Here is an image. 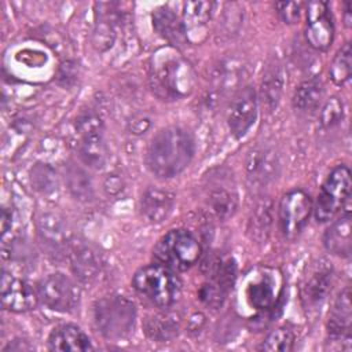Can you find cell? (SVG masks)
Segmentation results:
<instances>
[{
    "instance_id": "cell-37",
    "label": "cell",
    "mask_w": 352,
    "mask_h": 352,
    "mask_svg": "<svg viewBox=\"0 0 352 352\" xmlns=\"http://www.w3.org/2000/svg\"><path fill=\"white\" fill-rule=\"evenodd\" d=\"M104 190L107 194L116 195L122 190V180L118 175H109L104 180Z\"/></svg>"
},
{
    "instance_id": "cell-21",
    "label": "cell",
    "mask_w": 352,
    "mask_h": 352,
    "mask_svg": "<svg viewBox=\"0 0 352 352\" xmlns=\"http://www.w3.org/2000/svg\"><path fill=\"white\" fill-rule=\"evenodd\" d=\"M153 26L172 45L180 47L187 43L183 21L169 7H160L153 12Z\"/></svg>"
},
{
    "instance_id": "cell-11",
    "label": "cell",
    "mask_w": 352,
    "mask_h": 352,
    "mask_svg": "<svg viewBox=\"0 0 352 352\" xmlns=\"http://www.w3.org/2000/svg\"><path fill=\"white\" fill-rule=\"evenodd\" d=\"M305 38L308 44L318 51H326L331 45L334 38V23L330 7L326 1L315 0L307 4Z\"/></svg>"
},
{
    "instance_id": "cell-20",
    "label": "cell",
    "mask_w": 352,
    "mask_h": 352,
    "mask_svg": "<svg viewBox=\"0 0 352 352\" xmlns=\"http://www.w3.org/2000/svg\"><path fill=\"white\" fill-rule=\"evenodd\" d=\"M323 245L327 252L340 257L351 256V214L349 208L346 205L345 212L334 220L323 234Z\"/></svg>"
},
{
    "instance_id": "cell-30",
    "label": "cell",
    "mask_w": 352,
    "mask_h": 352,
    "mask_svg": "<svg viewBox=\"0 0 352 352\" xmlns=\"http://www.w3.org/2000/svg\"><path fill=\"white\" fill-rule=\"evenodd\" d=\"M67 184L72 194L78 199H89L92 197V183L87 172L76 165L67 169Z\"/></svg>"
},
{
    "instance_id": "cell-29",
    "label": "cell",
    "mask_w": 352,
    "mask_h": 352,
    "mask_svg": "<svg viewBox=\"0 0 352 352\" xmlns=\"http://www.w3.org/2000/svg\"><path fill=\"white\" fill-rule=\"evenodd\" d=\"M351 44L346 43L334 56L330 65V78L336 85L345 84L351 77Z\"/></svg>"
},
{
    "instance_id": "cell-17",
    "label": "cell",
    "mask_w": 352,
    "mask_h": 352,
    "mask_svg": "<svg viewBox=\"0 0 352 352\" xmlns=\"http://www.w3.org/2000/svg\"><path fill=\"white\" fill-rule=\"evenodd\" d=\"M140 212L143 217L153 224H160L173 210L175 195L164 188L150 187L140 198Z\"/></svg>"
},
{
    "instance_id": "cell-2",
    "label": "cell",
    "mask_w": 352,
    "mask_h": 352,
    "mask_svg": "<svg viewBox=\"0 0 352 352\" xmlns=\"http://www.w3.org/2000/svg\"><path fill=\"white\" fill-rule=\"evenodd\" d=\"M150 87L161 99H180L187 96L195 84L191 65L172 47L155 51L148 66Z\"/></svg>"
},
{
    "instance_id": "cell-10",
    "label": "cell",
    "mask_w": 352,
    "mask_h": 352,
    "mask_svg": "<svg viewBox=\"0 0 352 352\" xmlns=\"http://www.w3.org/2000/svg\"><path fill=\"white\" fill-rule=\"evenodd\" d=\"M235 275L236 265L232 258L214 261L210 265L206 282L198 290L199 300L212 308L220 307L234 286Z\"/></svg>"
},
{
    "instance_id": "cell-13",
    "label": "cell",
    "mask_w": 352,
    "mask_h": 352,
    "mask_svg": "<svg viewBox=\"0 0 352 352\" xmlns=\"http://www.w3.org/2000/svg\"><path fill=\"white\" fill-rule=\"evenodd\" d=\"M40 301L37 287L25 279L14 278L6 271L1 276V304L11 312H26L34 309Z\"/></svg>"
},
{
    "instance_id": "cell-40",
    "label": "cell",
    "mask_w": 352,
    "mask_h": 352,
    "mask_svg": "<svg viewBox=\"0 0 352 352\" xmlns=\"http://www.w3.org/2000/svg\"><path fill=\"white\" fill-rule=\"evenodd\" d=\"M344 21H345V25L349 28V26H351V3H349V1H346V3H345Z\"/></svg>"
},
{
    "instance_id": "cell-23",
    "label": "cell",
    "mask_w": 352,
    "mask_h": 352,
    "mask_svg": "<svg viewBox=\"0 0 352 352\" xmlns=\"http://www.w3.org/2000/svg\"><path fill=\"white\" fill-rule=\"evenodd\" d=\"M37 231L43 243L52 250H60L67 245V230L58 214H41L37 220Z\"/></svg>"
},
{
    "instance_id": "cell-28",
    "label": "cell",
    "mask_w": 352,
    "mask_h": 352,
    "mask_svg": "<svg viewBox=\"0 0 352 352\" xmlns=\"http://www.w3.org/2000/svg\"><path fill=\"white\" fill-rule=\"evenodd\" d=\"M208 205L216 217L227 219L236 209V195L232 190L216 186L208 195Z\"/></svg>"
},
{
    "instance_id": "cell-31",
    "label": "cell",
    "mask_w": 352,
    "mask_h": 352,
    "mask_svg": "<svg viewBox=\"0 0 352 352\" xmlns=\"http://www.w3.org/2000/svg\"><path fill=\"white\" fill-rule=\"evenodd\" d=\"M293 344H294V333L292 329L286 327V326H280L276 327L275 330H272L265 340L261 344V349L263 351H280V352H289L293 349Z\"/></svg>"
},
{
    "instance_id": "cell-32",
    "label": "cell",
    "mask_w": 352,
    "mask_h": 352,
    "mask_svg": "<svg viewBox=\"0 0 352 352\" xmlns=\"http://www.w3.org/2000/svg\"><path fill=\"white\" fill-rule=\"evenodd\" d=\"M250 228L249 231L253 232V238L263 241L270 234V226H271V208L265 202H261L257 205L253 219L249 221Z\"/></svg>"
},
{
    "instance_id": "cell-6",
    "label": "cell",
    "mask_w": 352,
    "mask_h": 352,
    "mask_svg": "<svg viewBox=\"0 0 352 352\" xmlns=\"http://www.w3.org/2000/svg\"><path fill=\"white\" fill-rule=\"evenodd\" d=\"M76 148L84 165L102 169L107 161L109 150L104 139V126L99 116L92 111L80 114L76 121Z\"/></svg>"
},
{
    "instance_id": "cell-27",
    "label": "cell",
    "mask_w": 352,
    "mask_h": 352,
    "mask_svg": "<svg viewBox=\"0 0 352 352\" xmlns=\"http://www.w3.org/2000/svg\"><path fill=\"white\" fill-rule=\"evenodd\" d=\"M323 98V85L319 80L302 81L294 91L293 106L300 111H314Z\"/></svg>"
},
{
    "instance_id": "cell-36",
    "label": "cell",
    "mask_w": 352,
    "mask_h": 352,
    "mask_svg": "<svg viewBox=\"0 0 352 352\" xmlns=\"http://www.w3.org/2000/svg\"><path fill=\"white\" fill-rule=\"evenodd\" d=\"M279 16L285 23H296L300 19L302 3L300 1H279L275 4Z\"/></svg>"
},
{
    "instance_id": "cell-15",
    "label": "cell",
    "mask_w": 352,
    "mask_h": 352,
    "mask_svg": "<svg viewBox=\"0 0 352 352\" xmlns=\"http://www.w3.org/2000/svg\"><path fill=\"white\" fill-rule=\"evenodd\" d=\"M246 176L252 186L264 187L272 182L279 172V160L274 150L268 147L253 148L245 162Z\"/></svg>"
},
{
    "instance_id": "cell-18",
    "label": "cell",
    "mask_w": 352,
    "mask_h": 352,
    "mask_svg": "<svg viewBox=\"0 0 352 352\" xmlns=\"http://www.w3.org/2000/svg\"><path fill=\"white\" fill-rule=\"evenodd\" d=\"M278 280L272 274L261 272L253 276L246 286L248 302L258 311H268L275 307L278 298Z\"/></svg>"
},
{
    "instance_id": "cell-24",
    "label": "cell",
    "mask_w": 352,
    "mask_h": 352,
    "mask_svg": "<svg viewBox=\"0 0 352 352\" xmlns=\"http://www.w3.org/2000/svg\"><path fill=\"white\" fill-rule=\"evenodd\" d=\"M72 270L85 283H91L99 274V261L95 253L85 245H74L70 252Z\"/></svg>"
},
{
    "instance_id": "cell-7",
    "label": "cell",
    "mask_w": 352,
    "mask_h": 352,
    "mask_svg": "<svg viewBox=\"0 0 352 352\" xmlns=\"http://www.w3.org/2000/svg\"><path fill=\"white\" fill-rule=\"evenodd\" d=\"M349 194L351 170L345 165H338L329 173L320 187L316 204L314 206L315 219L319 223L333 220L336 214L345 208Z\"/></svg>"
},
{
    "instance_id": "cell-35",
    "label": "cell",
    "mask_w": 352,
    "mask_h": 352,
    "mask_svg": "<svg viewBox=\"0 0 352 352\" xmlns=\"http://www.w3.org/2000/svg\"><path fill=\"white\" fill-rule=\"evenodd\" d=\"M280 91H282V76L279 72H272L270 73V76L265 78V81H263V94L267 98V102L271 106H276L279 96H280Z\"/></svg>"
},
{
    "instance_id": "cell-38",
    "label": "cell",
    "mask_w": 352,
    "mask_h": 352,
    "mask_svg": "<svg viewBox=\"0 0 352 352\" xmlns=\"http://www.w3.org/2000/svg\"><path fill=\"white\" fill-rule=\"evenodd\" d=\"M11 226H12V213L7 208H3V212H1V234H3V236L11 230Z\"/></svg>"
},
{
    "instance_id": "cell-9",
    "label": "cell",
    "mask_w": 352,
    "mask_h": 352,
    "mask_svg": "<svg viewBox=\"0 0 352 352\" xmlns=\"http://www.w3.org/2000/svg\"><path fill=\"white\" fill-rule=\"evenodd\" d=\"M40 301L56 312H72L80 301L77 283L65 274L55 272L43 278L37 283Z\"/></svg>"
},
{
    "instance_id": "cell-12",
    "label": "cell",
    "mask_w": 352,
    "mask_h": 352,
    "mask_svg": "<svg viewBox=\"0 0 352 352\" xmlns=\"http://www.w3.org/2000/svg\"><path fill=\"white\" fill-rule=\"evenodd\" d=\"M257 118V95L253 87L239 88L231 99L227 124L234 138L239 139L246 135Z\"/></svg>"
},
{
    "instance_id": "cell-26",
    "label": "cell",
    "mask_w": 352,
    "mask_h": 352,
    "mask_svg": "<svg viewBox=\"0 0 352 352\" xmlns=\"http://www.w3.org/2000/svg\"><path fill=\"white\" fill-rule=\"evenodd\" d=\"M179 322L170 314H157L146 319L144 331L147 337L157 342H166L177 336Z\"/></svg>"
},
{
    "instance_id": "cell-22",
    "label": "cell",
    "mask_w": 352,
    "mask_h": 352,
    "mask_svg": "<svg viewBox=\"0 0 352 352\" xmlns=\"http://www.w3.org/2000/svg\"><path fill=\"white\" fill-rule=\"evenodd\" d=\"M99 11H96V23L92 32V45L103 52L109 50L116 40V29H114V11L111 10V4L109 3H98Z\"/></svg>"
},
{
    "instance_id": "cell-34",
    "label": "cell",
    "mask_w": 352,
    "mask_h": 352,
    "mask_svg": "<svg viewBox=\"0 0 352 352\" xmlns=\"http://www.w3.org/2000/svg\"><path fill=\"white\" fill-rule=\"evenodd\" d=\"M32 184L41 192H50L56 186L54 170L48 165H36L32 169Z\"/></svg>"
},
{
    "instance_id": "cell-25",
    "label": "cell",
    "mask_w": 352,
    "mask_h": 352,
    "mask_svg": "<svg viewBox=\"0 0 352 352\" xmlns=\"http://www.w3.org/2000/svg\"><path fill=\"white\" fill-rule=\"evenodd\" d=\"M214 3L212 1H187L183 11V26L187 40L192 34L201 33L210 19Z\"/></svg>"
},
{
    "instance_id": "cell-8",
    "label": "cell",
    "mask_w": 352,
    "mask_h": 352,
    "mask_svg": "<svg viewBox=\"0 0 352 352\" xmlns=\"http://www.w3.org/2000/svg\"><path fill=\"white\" fill-rule=\"evenodd\" d=\"M312 210V198L307 191L296 188L286 192L278 208V221L283 236L287 239L298 236L307 226Z\"/></svg>"
},
{
    "instance_id": "cell-5",
    "label": "cell",
    "mask_w": 352,
    "mask_h": 352,
    "mask_svg": "<svg viewBox=\"0 0 352 352\" xmlns=\"http://www.w3.org/2000/svg\"><path fill=\"white\" fill-rule=\"evenodd\" d=\"M202 246L194 234L184 228L168 231L154 246L153 257L172 271H187L201 257Z\"/></svg>"
},
{
    "instance_id": "cell-3",
    "label": "cell",
    "mask_w": 352,
    "mask_h": 352,
    "mask_svg": "<svg viewBox=\"0 0 352 352\" xmlns=\"http://www.w3.org/2000/svg\"><path fill=\"white\" fill-rule=\"evenodd\" d=\"M92 320L104 338L122 340L133 331L136 307L124 296H107L94 304Z\"/></svg>"
},
{
    "instance_id": "cell-16",
    "label": "cell",
    "mask_w": 352,
    "mask_h": 352,
    "mask_svg": "<svg viewBox=\"0 0 352 352\" xmlns=\"http://www.w3.org/2000/svg\"><path fill=\"white\" fill-rule=\"evenodd\" d=\"M351 293L349 287H345L334 300L333 307L327 318V334L330 341H341L348 349L351 348Z\"/></svg>"
},
{
    "instance_id": "cell-39",
    "label": "cell",
    "mask_w": 352,
    "mask_h": 352,
    "mask_svg": "<svg viewBox=\"0 0 352 352\" xmlns=\"http://www.w3.org/2000/svg\"><path fill=\"white\" fill-rule=\"evenodd\" d=\"M148 126H150V121L147 118H140V120H135L131 122V129L136 135L143 133L144 131L148 129Z\"/></svg>"
},
{
    "instance_id": "cell-1",
    "label": "cell",
    "mask_w": 352,
    "mask_h": 352,
    "mask_svg": "<svg viewBox=\"0 0 352 352\" xmlns=\"http://www.w3.org/2000/svg\"><path fill=\"white\" fill-rule=\"evenodd\" d=\"M195 153L192 135L182 126H168L157 132L146 151V166L160 177L169 179L182 173Z\"/></svg>"
},
{
    "instance_id": "cell-14",
    "label": "cell",
    "mask_w": 352,
    "mask_h": 352,
    "mask_svg": "<svg viewBox=\"0 0 352 352\" xmlns=\"http://www.w3.org/2000/svg\"><path fill=\"white\" fill-rule=\"evenodd\" d=\"M333 285L331 265L320 260L314 264L301 283V301L304 307L314 308L327 297Z\"/></svg>"
},
{
    "instance_id": "cell-19",
    "label": "cell",
    "mask_w": 352,
    "mask_h": 352,
    "mask_svg": "<svg viewBox=\"0 0 352 352\" xmlns=\"http://www.w3.org/2000/svg\"><path fill=\"white\" fill-rule=\"evenodd\" d=\"M51 351H91L94 349L89 337L76 324L63 323L52 329L47 340Z\"/></svg>"
},
{
    "instance_id": "cell-33",
    "label": "cell",
    "mask_w": 352,
    "mask_h": 352,
    "mask_svg": "<svg viewBox=\"0 0 352 352\" xmlns=\"http://www.w3.org/2000/svg\"><path fill=\"white\" fill-rule=\"evenodd\" d=\"M344 118V104L337 96L329 98L320 110V124L324 128H333L338 125Z\"/></svg>"
},
{
    "instance_id": "cell-4",
    "label": "cell",
    "mask_w": 352,
    "mask_h": 352,
    "mask_svg": "<svg viewBox=\"0 0 352 352\" xmlns=\"http://www.w3.org/2000/svg\"><path fill=\"white\" fill-rule=\"evenodd\" d=\"M132 286L158 308L172 307L182 293V283L175 272L157 263L139 268L132 278Z\"/></svg>"
}]
</instances>
